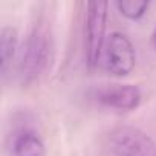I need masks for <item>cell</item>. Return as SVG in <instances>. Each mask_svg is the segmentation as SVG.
Instances as JSON below:
<instances>
[{
    "mask_svg": "<svg viewBox=\"0 0 156 156\" xmlns=\"http://www.w3.org/2000/svg\"><path fill=\"white\" fill-rule=\"evenodd\" d=\"M151 41H153V48H154V51H156V28H154V31H153V35H151Z\"/></svg>",
    "mask_w": 156,
    "mask_h": 156,
    "instance_id": "obj_9",
    "label": "cell"
},
{
    "mask_svg": "<svg viewBox=\"0 0 156 156\" xmlns=\"http://www.w3.org/2000/svg\"><path fill=\"white\" fill-rule=\"evenodd\" d=\"M141 90L133 84H107L97 92V100L113 110L130 112L141 104Z\"/></svg>",
    "mask_w": 156,
    "mask_h": 156,
    "instance_id": "obj_5",
    "label": "cell"
},
{
    "mask_svg": "<svg viewBox=\"0 0 156 156\" xmlns=\"http://www.w3.org/2000/svg\"><path fill=\"white\" fill-rule=\"evenodd\" d=\"M109 142L113 156H156V142L144 130L133 126L115 127Z\"/></svg>",
    "mask_w": 156,
    "mask_h": 156,
    "instance_id": "obj_4",
    "label": "cell"
},
{
    "mask_svg": "<svg viewBox=\"0 0 156 156\" xmlns=\"http://www.w3.org/2000/svg\"><path fill=\"white\" fill-rule=\"evenodd\" d=\"M19 35L14 28L5 26L0 34V73L5 78L16 58Z\"/></svg>",
    "mask_w": 156,
    "mask_h": 156,
    "instance_id": "obj_7",
    "label": "cell"
},
{
    "mask_svg": "<svg viewBox=\"0 0 156 156\" xmlns=\"http://www.w3.org/2000/svg\"><path fill=\"white\" fill-rule=\"evenodd\" d=\"M101 63L106 72L113 76H126L133 70L136 63V52L126 34L112 32L107 37Z\"/></svg>",
    "mask_w": 156,
    "mask_h": 156,
    "instance_id": "obj_3",
    "label": "cell"
},
{
    "mask_svg": "<svg viewBox=\"0 0 156 156\" xmlns=\"http://www.w3.org/2000/svg\"><path fill=\"white\" fill-rule=\"evenodd\" d=\"M8 156H46V147L40 135L29 127H20L8 136Z\"/></svg>",
    "mask_w": 156,
    "mask_h": 156,
    "instance_id": "obj_6",
    "label": "cell"
},
{
    "mask_svg": "<svg viewBox=\"0 0 156 156\" xmlns=\"http://www.w3.org/2000/svg\"><path fill=\"white\" fill-rule=\"evenodd\" d=\"M119 14L124 16L129 20H139L145 16V12L150 8V2L145 0H118L115 3Z\"/></svg>",
    "mask_w": 156,
    "mask_h": 156,
    "instance_id": "obj_8",
    "label": "cell"
},
{
    "mask_svg": "<svg viewBox=\"0 0 156 156\" xmlns=\"http://www.w3.org/2000/svg\"><path fill=\"white\" fill-rule=\"evenodd\" d=\"M107 2H89L86 12V60L90 69L97 67L101 61L103 49L106 44V22H107Z\"/></svg>",
    "mask_w": 156,
    "mask_h": 156,
    "instance_id": "obj_2",
    "label": "cell"
},
{
    "mask_svg": "<svg viewBox=\"0 0 156 156\" xmlns=\"http://www.w3.org/2000/svg\"><path fill=\"white\" fill-rule=\"evenodd\" d=\"M51 58V41L44 29L34 28L28 35L19 57V80L29 86L46 70Z\"/></svg>",
    "mask_w": 156,
    "mask_h": 156,
    "instance_id": "obj_1",
    "label": "cell"
}]
</instances>
